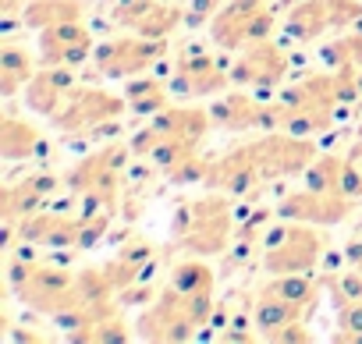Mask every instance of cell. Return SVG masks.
Returning <instances> with one entry per match:
<instances>
[{"label": "cell", "mask_w": 362, "mask_h": 344, "mask_svg": "<svg viewBox=\"0 0 362 344\" xmlns=\"http://www.w3.org/2000/svg\"><path fill=\"white\" fill-rule=\"evenodd\" d=\"M295 319H305V309H298L295 302L274 295L270 287L263 291V298L256 302V312H252V326H259L263 333H274V330H281Z\"/></svg>", "instance_id": "obj_6"}, {"label": "cell", "mask_w": 362, "mask_h": 344, "mask_svg": "<svg viewBox=\"0 0 362 344\" xmlns=\"http://www.w3.org/2000/svg\"><path fill=\"white\" fill-rule=\"evenodd\" d=\"M121 107H124V103L114 100V96H107V93H82V96L68 100V103L54 114V121H57L64 131H86V128H100L103 121H110Z\"/></svg>", "instance_id": "obj_2"}, {"label": "cell", "mask_w": 362, "mask_h": 344, "mask_svg": "<svg viewBox=\"0 0 362 344\" xmlns=\"http://www.w3.org/2000/svg\"><path fill=\"white\" fill-rule=\"evenodd\" d=\"M71 68L68 64H61V68H50V71H40V75H33L29 82H25V103L33 107V110H40V114H57V107H61V100L68 96V89H71Z\"/></svg>", "instance_id": "obj_5"}, {"label": "cell", "mask_w": 362, "mask_h": 344, "mask_svg": "<svg viewBox=\"0 0 362 344\" xmlns=\"http://www.w3.org/2000/svg\"><path fill=\"white\" fill-rule=\"evenodd\" d=\"M355 82H358V93H362V71H355Z\"/></svg>", "instance_id": "obj_20"}, {"label": "cell", "mask_w": 362, "mask_h": 344, "mask_svg": "<svg viewBox=\"0 0 362 344\" xmlns=\"http://www.w3.org/2000/svg\"><path fill=\"white\" fill-rule=\"evenodd\" d=\"M320 252H323L320 235H313L309 227H288L284 242L267 249V266L274 273H309Z\"/></svg>", "instance_id": "obj_1"}, {"label": "cell", "mask_w": 362, "mask_h": 344, "mask_svg": "<svg viewBox=\"0 0 362 344\" xmlns=\"http://www.w3.org/2000/svg\"><path fill=\"white\" fill-rule=\"evenodd\" d=\"M128 107H132L135 114H153V110H163V107H167V89H163L160 82H153V78L135 82V85L128 89Z\"/></svg>", "instance_id": "obj_13"}, {"label": "cell", "mask_w": 362, "mask_h": 344, "mask_svg": "<svg viewBox=\"0 0 362 344\" xmlns=\"http://www.w3.org/2000/svg\"><path fill=\"white\" fill-rule=\"evenodd\" d=\"M259 15H263V0H231V4L224 11H217V18H214L217 43H224V47L249 43V32H252Z\"/></svg>", "instance_id": "obj_4"}, {"label": "cell", "mask_w": 362, "mask_h": 344, "mask_svg": "<svg viewBox=\"0 0 362 344\" xmlns=\"http://www.w3.org/2000/svg\"><path fill=\"white\" fill-rule=\"evenodd\" d=\"M334 192H341L348 203H358L362 199V170H358L355 160L341 163V174H337V189Z\"/></svg>", "instance_id": "obj_16"}, {"label": "cell", "mask_w": 362, "mask_h": 344, "mask_svg": "<svg viewBox=\"0 0 362 344\" xmlns=\"http://www.w3.org/2000/svg\"><path fill=\"white\" fill-rule=\"evenodd\" d=\"M33 146H36V128L33 124H25V121H4V131H0V149H4V156L8 160H22V156H29L33 153Z\"/></svg>", "instance_id": "obj_10"}, {"label": "cell", "mask_w": 362, "mask_h": 344, "mask_svg": "<svg viewBox=\"0 0 362 344\" xmlns=\"http://www.w3.org/2000/svg\"><path fill=\"white\" fill-rule=\"evenodd\" d=\"M40 40H43V57H47L50 64H68V68L78 64V61L89 54V47H93L89 32H86L78 22L50 25V29L40 32Z\"/></svg>", "instance_id": "obj_3"}, {"label": "cell", "mask_w": 362, "mask_h": 344, "mask_svg": "<svg viewBox=\"0 0 362 344\" xmlns=\"http://www.w3.org/2000/svg\"><path fill=\"white\" fill-rule=\"evenodd\" d=\"M341 163L344 160H337V156H323V160L309 163V170H305L309 189L313 192H334L337 189V174H341Z\"/></svg>", "instance_id": "obj_14"}, {"label": "cell", "mask_w": 362, "mask_h": 344, "mask_svg": "<svg viewBox=\"0 0 362 344\" xmlns=\"http://www.w3.org/2000/svg\"><path fill=\"white\" fill-rule=\"evenodd\" d=\"M256 110H259V103H252L249 96H228V100H217L214 103V117L224 128H231V131L252 128L256 124Z\"/></svg>", "instance_id": "obj_8"}, {"label": "cell", "mask_w": 362, "mask_h": 344, "mask_svg": "<svg viewBox=\"0 0 362 344\" xmlns=\"http://www.w3.org/2000/svg\"><path fill=\"white\" fill-rule=\"evenodd\" d=\"M334 295H337V309L341 305H351V302H362V270H344L337 280H334Z\"/></svg>", "instance_id": "obj_15"}, {"label": "cell", "mask_w": 362, "mask_h": 344, "mask_svg": "<svg viewBox=\"0 0 362 344\" xmlns=\"http://www.w3.org/2000/svg\"><path fill=\"white\" fill-rule=\"evenodd\" d=\"M270 291L274 295H281V298H288V302H295L298 309H316V284L305 277V273H284L277 284H270Z\"/></svg>", "instance_id": "obj_11"}, {"label": "cell", "mask_w": 362, "mask_h": 344, "mask_svg": "<svg viewBox=\"0 0 362 344\" xmlns=\"http://www.w3.org/2000/svg\"><path fill=\"white\" fill-rule=\"evenodd\" d=\"M337 340H362V302H351V305H341L337 312Z\"/></svg>", "instance_id": "obj_17"}, {"label": "cell", "mask_w": 362, "mask_h": 344, "mask_svg": "<svg viewBox=\"0 0 362 344\" xmlns=\"http://www.w3.org/2000/svg\"><path fill=\"white\" fill-rule=\"evenodd\" d=\"M170 287L181 291V295H203V291L214 287V273L203 263H181L170 273Z\"/></svg>", "instance_id": "obj_12"}, {"label": "cell", "mask_w": 362, "mask_h": 344, "mask_svg": "<svg viewBox=\"0 0 362 344\" xmlns=\"http://www.w3.org/2000/svg\"><path fill=\"white\" fill-rule=\"evenodd\" d=\"M78 18H82L78 0H33V4H25V25L40 32L61 22H78Z\"/></svg>", "instance_id": "obj_7"}, {"label": "cell", "mask_w": 362, "mask_h": 344, "mask_svg": "<svg viewBox=\"0 0 362 344\" xmlns=\"http://www.w3.org/2000/svg\"><path fill=\"white\" fill-rule=\"evenodd\" d=\"M221 8V0H192V11H189V22L192 25H199V22H206L214 11Z\"/></svg>", "instance_id": "obj_19"}, {"label": "cell", "mask_w": 362, "mask_h": 344, "mask_svg": "<svg viewBox=\"0 0 362 344\" xmlns=\"http://www.w3.org/2000/svg\"><path fill=\"white\" fill-rule=\"evenodd\" d=\"M0 75H4V93L11 96L22 82L33 78V61H29V54H25L22 47L8 43L4 54H0Z\"/></svg>", "instance_id": "obj_9"}, {"label": "cell", "mask_w": 362, "mask_h": 344, "mask_svg": "<svg viewBox=\"0 0 362 344\" xmlns=\"http://www.w3.org/2000/svg\"><path fill=\"white\" fill-rule=\"evenodd\" d=\"M149 256H153V245H149L146 238L128 242V245H124V252H121V259H124V263H132V266H139V270H142V263H146ZM139 280H142V277H139Z\"/></svg>", "instance_id": "obj_18"}]
</instances>
